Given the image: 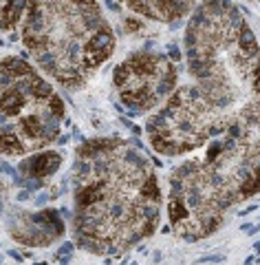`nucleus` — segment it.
Wrapping results in <instances>:
<instances>
[{"label":"nucleus","mask_w":260,"mask_h":265,"mask_svg":"<svg viewBox=\"0 0 260 265\" xmlns=\"http://www.w3.org/2000/svg\"><path fill=\"white\" fill-rule=\"evenodd\" d=\"M115 49V38L108 29H97L93 35L88 38L86 47H84V69H97V66L108 60V56Z\"/></svg>","instance_id":"1"},{"label":"nucleus","mask_w":260,"mask_h":265,"mask_svg":"<svg viewBox=\"0 0 260 265\" xmlns=\"http://www.w3.org/2000/svg\"><path fill=\"white\" fill-rule=\"evenodd\" d=\"M60 164H62V155H58V153H38V155H33L31 159H27V161H22L20 168H22V172H29V174H33V177H49V174H53L60 168Z\"/></svg>","instance_id":"2"},{"label":"nucleus","mask_w":260,"mask_h":265,"mask_svg":"<svg viewBox=\"0 0 260 265\" xmlns=\"http://www.w3.org/2000/svg\"><path fill=\"white\" fill-rule=\"evenodd\" d=\"M238 49L240 53H245L247 58H256L258 56V42H256V35L247 25L240 27V33H238Z\"/></svg>","instance_id":"3"},{"label":"nucleus","mask_w":260,"mask_h":265,"mask_svg":"<svg viewBox=\"0 0 260 265\" xmlns=\"http://www.w3.org/2000/svg\"><path fill=\"white\" fill-rule=\"evenodd\" d=\"M27 7V0H7L3 9V25L5 27H14L18 20H20L22 11Z\"/></svg>","instance_id":"4"},{"label":"nucleus","mask_w":260,"mask_h":265,"mask_svg":"<svg viewBox=\"0 0 260 265\" xmlns=\"http://www.w3.org/2000/svg\"><path fill=\"white\" fill-rule=\"evenodd\" d=\"M157 9H159V16L166 18V20H172V18L183 16L185 5L181 0H157Z\"/></svg>","instance_id":"5"},{"label":"nucleus","mask_w":260,"mask_h":265,"mask_svg":"<svg viewBox=\"0 0 260 265\" xmlns=\"http://www.w3.org/2000/svg\"><path fill=\"white\" fill-rule=\"evenodd\" d=\"M128 5H130V9H135V11H137V14L150 16V18H159V16H157L152 9H150L148 0H128Z\"/></svg>","instance_id":"6"},{"label":"nucleus","mask_w":260,"mask_h":265,"mask_svg":"<svg viewBox=\"0 0 260 265\" xmlns=\"http://www.w3.org/2000/svg\"><path fill=\"white\" fill-rule=\"evenodd\" d=\"M251 86H253V91H256L260 95V64L256 66V71H253V80H251Z\"/></svg>","instance_id":"7"},{"label":"nucleus","mask_w":260,"mask_h":265,"mask_svg":"<svg viewBox=\"0 0 260 265\" xmlns=\"http://www.w3.org/2000/svg\"><path fill=\"white\" fill-rule=\"evenodd\" d=\"M75 5H80V7H95V0H73Z\"/></svg>","instance_id":"8"},{"label":"nucleus","mask_w":260,"mask_h":265,"mask_svg":"<svg viewBox=\"0 0 260 265\" xmlns=\"http://www.w3.org/2000/svg\"><path fill=\"white\" fill-rule=\"evenodd\" d=\"M128 29H139V22H135V20H128Z\"/></svg>","instance_id":"9"}]
</instances>
